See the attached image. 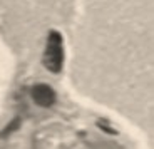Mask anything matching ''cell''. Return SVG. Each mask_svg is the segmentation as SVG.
Returning <instances> with one entry per match:
<instances>
[{"mask_svg":"<svg viewBox=\"0 0 154 149\" xmlns=\"http://www.w3.org/2000/svg\"><path fill=\"white\" fill-rule=\"evenodd\" d=\"M42 64L54 74H59L64 67V37L59 30H50L47 35Z\"/></svg>","mask_w":154,"mask_h":149,"instance_id":"1","label":"cell"},{"mask_svg":"<svg viewBox=\"0 0 154 149\" xmlns=\"http://www.w3.org/2000/svg\"><path fill=\"white\" fill-rule=\"evenodd\" d=\"M30 96L34 99V102L40 107H50L54 106L55 99H57V94L50 85L47 84H35L30 89Z\"/></svg>","mask_w":154,"mask_h":149,"instance_id":"2","label":"cell"},{"mask_svg":"<svg viewBox=\"0 0 154 149\" xmlns=\"http://www.w3.org/2000/svg\"><path fill=\"white\" fill-rule=\"evenodd\" d=\"M19 123H20V119L17 117V119H15V121H14L12 124H8V127H7V129H5L2 134H0V136H2V138H7V136H8V132H12L14 129H17V124H19Z\"/></svg>","mask_w":154,"mask_h":149,"instance_id":"3","label":"cell"}]
</instances>
